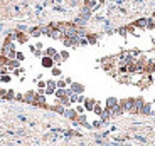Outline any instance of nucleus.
<instances>
[{
	"label": "nucleus",
	"mask_w": 155,
	"mask_h": 146,
	"mask_svg": "<svg viewBox=\"0 0 155 146\" xmlns=\"http://www.w3.org/2000/svg\"><path fill=\"white\" fill-rule=\"evenodd\" d=\"M118 103H120V99H118V97L110 96V97H106V99H105V108L111 111L113 108H116V106H118Z\"/></svg>",
	"instance_id": "39448f33"
},
{
	"label": "nucleus",
	"mask_w": 155,
	"mask_h": 146,
	"mask_svg": "<svg viewBox=\"0 0 155 146\" xmlns=\"http://www.w3.org/2000/svg\"><path fill=\"white\" fill-rule=\"evenodd\" d=\"M71 89L69 87H66V89H56V92H54V97L56 99H61V97H66V96H69L71 94Z\"/></svg>",
	"instance_id": "f8f14e48"
},
{
	"label": "nucleus",
	"mask_w": 155,
	"mask_h": 146,
	"mask_svg": "<svg viewBox=\"0 0 155 146\" xmlns=\"http://www.w3.org/2000/svg\"><path fill=\"white\" fill-rule=\"evenodd\" d=\"M10 81H12L10 74H2V76H0V84H8Z\"/></svg>",
	"instance_id": "5701e85b"
},
{
	"label": "nucleus",
	"mask_w": 155,
	"mask_h": 146,
	"mask_svg": "<svg viewBox=\"0 0 155 146\" xmlns=\"http://www.w3.org/2000/svg\"><path fill=\"white\" fill-rule=\"evenodd\" d=\"M31 37H41L42 35V27L41 25H35V27H31L29 29V32H27Z\"/></svg>",
	"instance_id": "ddd939ff"
},
{
	"label": "nucleus",
	"mask_w": 155,
	"mask_h": 146,
	"mask_svg": "<svg viewBox=\"0 0 155 146\" xmlns=\"http://www.w3.org/2000/svg\"><path fill=\"white\" fill-rule=\"evenodd\" d=\"M15 94H17V92L14 91V89H7V92H5V97H4V101H15Z\"/></svg>",
	"instance_id": "6ab92c4d"
},
{
	"label": "nucleus",
	"mask_w": 155,
	"mask_h": 146,
	"mask_svg": "<svg viewBox=\"0 0 155 146\" xmlns=\"http://www.w3.org/2000/svg\"><path fill=\"white\" fill-rule=\"evenodd\" d=\"M8 64V57L4 54H0V65H7Z\"/></svg>",
	"instance_id": "c756f323"
},
{
	"label": "nucleus",
	"mask_w": 155,
	"mask_h": 146,
	"mask_svg": "<svg viewBox=\"0 0 155 146\" xmlns=\"http://www.w3.org/2000/svg\"><path fill=\"white\" fill-rule=\"evenodd\" d=\"M49 111H54V113H58V114H62V116H64L66 108H64L62 104H59V103H54V104H51V109H49Z\"/></svg>",
	"instance_id": "4468645a"
},
{
	"label": "nucleus",
	"mask_w": 155,
	"mask_h": 146,
	"mask_svg": "<svg viewBox=\"0 0 155 146\" xmlns=\"http://www.w3.org/2000/svg\"><path fill=\"white\" fill-rule=\"evenodd\" d=\"M51 76L54 77V79H59V77L62 76V71H61V67H58V65H54V67L51 69Z\"/></svg>",
	"instance_id": "aec40b11"
},
{
	"label": "nucleus",
	"mask_w": 155,
	"mask_h": 146,
	"mask_svg": "<svg viewBox=\"0 0 155 146\" xmlns=\"http://www.w3.org/2000/svg\"><path fill=\"white\" fill-rule=\"evenodd\" d=\"M29 50H31L32 54H34V52H35V46H29Z\"/></svg>",
	"instance_id": "ea45409f"
},
{
	"label": "nucleus",
	"mask_w": 155,
	"mask_h": 146,
	"mask_svg": "<svg viewBox=\"0 0 155 146\" xmlns=\"http://www.w3.org/2000/svg\"><path fill=\"white\" fill-rule=\"evenodd\" d=\"M123 114H125V111L120 108V104H118L116 108L111 109V116H113V118H118V116H123Z\"/></svg>",
	"instance_id": "412c9836"
},
{
	"label": "nucleus",
	"mask_w": 155,
	"mask_h": 146,
	"mask_svg": "<svg viewBox=\"0 0 155 146\" xmlns=\"http://www.w3.org/2000/svg\"><path fill=\"white\" fill-rule=\"evenodd\" d=\"M54 92H56V89H51V87L44 89V94H46V96H54Z\"/></svg>",
	"instance_id": "72a5a7b5"
},
{
	"label": "nucleus",
	"mask_w": 155,
	"mask_h": 146,
	"mask_svg": "<svg viewBox=\"0 0 155 146\" xmlns=\"http://www.w3.org/2000/svg\"><path fill=\"white\" fill-rule=\"evenodd\" d=\"M35 49H41V50H44L46 47H44V44H42V42H37V44H35Z\"/></svg>",
	"instance_id": "58836bf2"
},
{
	"label": "nucleus",
	"mask_w": 155,
	"mask_h": 146,
	"mask_svg": "<svg viewBox=\"0 0 155 146\" xmlns=\"http://www.w3.org/2000/svg\"><path fill=\"white\" fill-rule=\"evenodd\" d=\"M52 61H54V65H58V67H61V64L64 62V61L61 59V56H59V52L54 56V57H52Z\"/></svg>",
	"instance_id": "a878e982"
},
{
	"label": "nucleus",
	"mask_w": 155,
	"mask_h": 146,
	"mask_svg": "<svg viewBox=\"0 0 155 146\" xmlns=\"http://www.w3.org/2000/svg\"><path fill=\"white\" fill-rule=\"evenodd\" d=\"M147 20H148L147 17H140V19L133 20L132 25H133L135 29H145V27H147Z\"/></svg>",
	"instance_id": "9d476101"
},
{
	"label": "nucleus",
	"mask_w": 155,
	"mask_h": 146,
	"mask_svg": "<svg viewBox=\"0 0 155 146\" xmlns=\"http://www.w3.org/2000/svg\"><path fill=\"white\" fill-rule=\"evenodd\" d=\"M101 124H103V123H101V119L98 118L96 121H93V123H91V128H94V129H98V128H100Z\"/></svg>",
	"instance_id": "473e14b6"
},
{
	"label": "nucleus",
	"mask_w": 155,
	"mask_h": 146,
	"mask_svg": "<svg viewBox=\"0 0 155 146\" xmlns=\"http://www.w3.org/2000/svg\"><path fill=\"white\" fill-rule=\"evenodd\" d=\"M74 124L83 126V128H91V124L88 123V116H86V113H83V114L78 116V119H76V123H74Z\"/></svg>",
	"instance_id": "423d86ee"
},
{
	"label": "nucleus",
	"mask_w": 155,
	"mask_h": 146,
	"mask_svg": "<svg viewBox=\"0 0 155 146\" xmlns=\"http://www.w3.org/2000/svg\"><path fill=\"white\" fill-rule=\"evenodd\" d=\"M34 56H35V57H39V59H41V57H42V56H44V50H41V49H35Z\"/></svg>",
	"instance_id": "c9c22d12"
},
{
	"label": "nucleus",
	"mask_w": 155,
	"mask_h": 146,
	"mask_svg": "<svg viewBox=\"0 0 155 146\" xmlns=\"http://www.w3.org/2000/svg\"><path fill=\"white\" fill-rule=\"evenodd\" d=\"M15 59H17V61H20V62H22V61H25V54H24L22 50H17V54H15Z\"/></svg>",
	"instance_id": "c85d7f7f"
},
{
	"label": "nucleus",
	"mask_w": 155,
	"mask_h": 146,
	"mask_svg": "<svg viewBox=\"0 0 155 146\" xmlns=\"http://www.w3.org/2000/svg\"><path fill=\"white\" fill-rule=\"evenodd\" d=\"M56 84H58V89H66V87H68L66 81H64V77H59V79H56Z\"/></svg>",
	"instance_id": "393cba45"
},
{
	"label": "nucleus",
	"mask_w": 155,
	"mask_h": 146,
	"mask_svg": "<svg viewBox=\"0 0 155 146\" xmlns=\"http://www.w3.org/2000/svg\"><path fill=\"white\" fill-rule=\"evenodd\" d=\"M69 89L74 94H84L86 92V86L83 84V82H78V81H73V84L69 86Z\"/></svg>",
	"instance_id": "7ed1b4c3"
},
{
	"label": "nucleus",
	"mask_w": 155,
	"mask_h": 146,
	"mask_svg": "<svg viewBox=\"0 0 155 146\" xmlns=\"http://www.w3.org/2000/svg\"><path fill=\"white\" fill-rule=\"evenodd\" d=\"M34 96H35V89H27V91L24 92V103L32 104V101H34Z\"/></svg>",
	"instance_id": "9b49d317"
},
{
	"label": "nucleus",
	"mask_w": 155,
	"mask_h": 146,
	"mask_svg": "<svg viewBox=\"0 0 155 146\" xmlns=\"http://www.w3.org/2000/svg\"><path fill=\"white\" fill-rule=\"evenodd\" d=\"M5 92H7V87H2V86H0V99L5 97Z\"/></svg>",
	"instance_id": "e433bc0d"
},
{
	"label": "nucleus",
	"mask_w": 155,
	"mask_h": 146,
	"mask_svg": "<svg viewBox=\"0 0 155 146\" xmlns=\"http://www.w3.org/2000/svg\"><path fill=\"white\" fill-rule=\"evenodd\" d=\"M35 87H37V91H42V89H46V81H44V79H41V81H35Z\"/></svg>",
	"instance_id": "bb28decb"
},
{
	"label": "nucleus",
	"mask_w": 155,
	"mask_h": 146,
	"mask_svg": "<svg viewBox=\"0 0 155 146\" xmlns=\"http://www.w3.org/2000/svg\"><path fill=\"white\" fill-rule=\"evenodd\" d=\"M113 116H111V111L110 109H103V113H101V116H100V119H101V123H108L110 119H111Z\"/></svg>",
	"instance_id": "2eb2a0df"
},
{
	"label": "nucleus",
	"mask_w": 155,
	"mask_h": 146,
	"mask_svg": "<svg viewBox=\"0 0 155 146\" xmlns=\"http://www.w3.org/2000/svg\"><path fill=\"white\" fill-rule=\"evenodd\" d=\"M152 103H153V114H155V101H152Z\"/></svg>",
	"instance_id": "a19ab883"
},
{
	"label": "nucleus",
	"mask_w": 155,
	"mask_h": 146,
	"mask_svg": "<svg viewBox=\"0 0 155 146\" xmlns=\"http://www.w3.org/2000/svg\"><path fill=\"white\" fill-rule=\"evenodd\" d=\"M59 56H61V59H62L64 62H66V61H69V57H71V54H69V50H68V49L59 50Z\"/></svg>",
	"instance_id": "4be33fe9"
},
{
	"label": "nucleus",
	"mask_w": 155,
	"mask_h": 146,
	"mask_svg": "<svg viewBox=\"0 0 155 146\" xmlns=\"http://www.w3.org/2000/svg\"><path fill=\"white\" fill-rule=\"evenodd\" d=\"M64 81H66V84H68V87H69V86H71V84H73V77H69V76H68V77H64Z\"/></svg>",
	"instance_id": "4c0bfd02"
},
{
	"label": "nucleus",
	"mask_w": 155,
	"mask_h": 146,
	"mask_svg": "<svg viewBox=\"0 0 155 146\" xmlns=\"http://www.w3.org/2000/svg\"><path fill=\"white\" fill-rule=\"evenodd\" d=\"M20 64H22V62L17 61V59H8L7 67H8V71H14V69H17V67H20Z\"/></svg>",
	"instance_id": "f3484780"
},
{
	"label": "nucleus",
	"mask_w": 155,
	"mask_h": 146,
	"mask_svg": "<svg viewBox=\"0 0 155 146\" xmlns=\"http://www.w3.org/2000/svg\"><path fill=\"white\" fill-rule=\"evenodd\" d=\"M103 109H105V106H103V104H101L100 101H96V104H94V108H93V114L100 118L101 113H103Z\"/></svg>",
	"instance_id": "dca6fc26"
},
{
	"label": "nucleus",
	"mask_w": 155,
	"mask_h": 146,
	"mask_svg": "<svg viewBox=\"0 0 155 146\" xmlns=\"http://www.w3.org/2000/svg\"><path fill=\"white\" fill-rule=\"evenodd\" d=\"M74 109L78 111V114H83V113H86V111H84V106H83V104H76V106H74Z\"/></svg>",
	"instance_id": "2f4dec72"
},
{
	"label": "nucleus",
	"mask_w": 155,
	"mask_h": 146,
	"mask_svg": "<svg viewBox=\"0 0 155 146\" xmlns=\"http://www.w3.org/2000/svg\"><path fill=\"white\" fill-rule=\"evenodd\" d=\"M145 29H147V30H153V29H155V20L153 19H148L147 20V27H145Z\"/></svg>",
	"instance_id": "cd10ccee"
},
{
	"label": "nucleus",
	"mask_w": 155,
	"mask_h": 146,
	"mask_svg": "<svg viewBox=\"0 0 155 146\" xmlns=\"http://www.w3.org/2000/svg\"><path fill=\"white\" fill-rule=\"evenodd\" d=\"M153 114V103L152 101H145L140 108V116H152Z\"/></svg>",
	"instance_id": "f03ea898"
},
{
	"label": "nucleus",
	"mask_w": 155,
	"mask_h": 146,
	"mask_svg": "<svg viewBox=\"0 0 155 146\" xmlns=\"http://www.w3.org/2000/svg\"><path fill=\"white\" fill-rule=\"evenodd\" d=\"M98 37H100V35L94 34V32H86V35H84V39L88 40V46H96V44H98Z\"/></svg>",
	"instance_id": "1a4fd4ad"
},
{
	"label": "nucleus",
	"mask_w": 155,
	"mask_h": 146,
	"mask_svg": "<svg viewBox=\"0 0 155 146\" xmlns=\"http://www.w3.org/2000/svg\"><path fill=\"white\" fill-rule=\"evenodd\" d=\"M152 19H153V20H155V12H153V14H152Z\"/></svg>",
	"instance_id": "79ce46f5"
},
{
	"label": "nucleus",
	"mask_w": 155,
	"mask_h": 146,
	"mask_svg": "<svg viewBox=\"0 0 155 146\" xmlns=\"http://www.w3.org/2000/svg\"><path fill=\"white\" fill-rule=\"evenodd\" d=\"M94 104H96V99H94V97H86L84 103H83V106H84V111H86V113H93Z\"/></svg>",
	"instance_id": "0eeeda50"
},
{
	"label": "nucleus",
	"mask_w": 155,
	"mask_h": 146,
	"mask_svg": "<svg viewBox=\"0 0 155 146\" xmlns=\"http://www.w3.org/2000/svg\"><path fill=\"white\" fill-rule=\"evenodd\" d=\"M41 65H42L44 69H52L54 67V61H52V57H47V56H42L41 57Z\"/></svg>",
	"instance_id": "6e6552de"
},
{
	"label": "nucleus",
	"mask_w": 155,
	"mask_h": 146,
	"mask_svg": "<svg viewBox=\"0 0 155 146\" xmlns=\"http://www.w3.org/2000/svg\"><path fill=\"white\" fill-rule=\"evenodd\" d=\"M46 87H51V89H58V84H56V79L54 77H51L46 81Z\"/></svg>",
	"instance_id": "b1692460"
},
{
	"label": "nucleus",
	"mask_w": 155,
	"mask_h": 146,
	"mask_svg": "<svg viewBox=\"0 0 155 146\" xmlns=\"http://www.w3.org/2000/svg\"><path fill=\"white\" fill-rule=\"evenodd\" d=\"M58 52L59 50L56 49V47H46V49H44V56H47V57H54Z\"/></svg>",
	"instance_id": "a211bd4d"
},
{
	"label": "nucleus",
	"mask_w": 155,
	"mask_h": 146,
	"mask_svg": "<svg viewBox=\"0 0 155 146\" xmlns=\"http://www.w3.org/2000/svg\"><path fill=\"white\" fill-rule=\"evenodd\" d=\"M12 74H14V76H17V77H19L20 74H24V67H22V65H20V67H17V69H14V71H12Z\"/></svg>",
	"instance_id": "7c9ffc66"
},
{
	"label": "nucleus",
	"mask_w": 155,
	"mask_h": 146,
	"mask_svg": "<svg viewBox=\"0 0 155 146\" xmlns=\"http://www.w3.org/2000/svg\"><path fill=\"white\" fill-rule=\"evenodd\" d=\"M14 35H15V44H20V46H24V44L29 42V37L31 35L27 34V32H20V30H14Z\"/></svg>",
	"instance_id": "f257e3e1"
},
{
	"label": "nucleus",
	"mask_w": 155,
	"mask_h": 146,
	"mask_svg": "<svg viewBox=\"0 0 155 146\" xmlns=\"http://www.w3.org/2000/svg\"><path fill=\"white\" fill-rule=\"evenodd\" d=\"M15 101L24 103V92H17V94H15Z\"/></svg>",
	"instance_id": "f704fd0d"
},
{
	"label": "nucleus",
	"mask_w": 155,
	"mask_h": 146,
	"mask_svg": "<svg viewBox=\"0 0 155 146\" xmlns=\"http://www.w3.org/2000/svg\"><path fill=\"white\" fill-rule=\"evenodd\" d=\"M78 111L71 106V108H66V111H64V118H68L69 121H73V123H76V119H78Z\"/></svg>",
	"instance_id": "20e7f679"
}]
</instances>
